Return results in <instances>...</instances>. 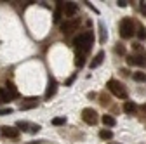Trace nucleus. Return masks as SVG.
Listing matches in <instances>:
<instances>
[{"mask_svg": "<svg viewBox=\"0 0 146 144\" xmlns=\"http://www.w3.org/2000/svg\"><path fill=\"white\" fill-rule=\"evenodd\" d=\"M92 44H94V33L92 31H84L73 40V45L78 50V54H84V56H85V52H89V49L92 47Z\"/></svg>", "mask_w": 146, "mask_h": 144, "instance_id": "obj_1", "label": "nucleus"}, {"mask_svg": "<svg viewBox=\"0 0 146 144\" xmlns=\"http://www.w3.org/2000/svg\"><path fill=\"white\" fill-rule=\"evenodd\" d=\"M108 89H110V92H111L113 96H117V97H120V99H127V97H129L125 85L120 83V82H117V80H110V82H108Z\"/></svg>", "mask_w": 146, "mask_h": 144, "instance_id": "obj_2", "label": "nucleus"}, {"mask_svg": "<svg viewBox=\"0 0 146 144\" xmlns=\"http://www.w3.org/2000/svg\"><path fill=\"white\" fill-rule=\"evenodd\" d=\"M120 37L122 38H131L134 37V23L131 17H123L120 21Z\"/></svg>", "mask_w": 146, "mask_h": 144, "instance_id": "obj_3", "label": "nucleus"}, {"mask_svg": "<svg viewBox=\"0 0 146 144\" xmlns=\"http://www.w3.org/2000/svg\"><path fill=\"white\" fill-rule=\"evenodd\" d=\"M82 120L87 123V125H96L98 123V111L92 110V108H85V110H82Z\"/></svg>", "mask_w": 146, "mask_h": 144, "instance_id": "obj_4", "label": "nucleus"}, {"mask_svg": "<svg viewBox=\"0 0 146 144\" xmlns=\"http://www.w3.org/2000/svg\"><path fill=\"white\" fill-rule=\"evenodd\" d=\"M127 64L131 66H146V54L139 52V54H132V56H127Z\"/></svg>", "mask_w": 146, "mask_h": 144, "instance_id": "obj_5", "label": "nucleus"}, {"mask_svg": "<svg viewBox=\"0 0 146 144\" xmlns=\"http://www.w3.org/2000/svg\"><path fill=\"white\" fill-rule=\"evenodd\" d=\"M78 19H71V21H64V23H61L59 24V30L63 31V33H71V31H75L77 28H78Z\"/></svg>", "mask_w": 146, "mask_h": 144, "instance_id": "obj_6", "label": "nucleus"}, {"mask_svg": "<svg viewBox=\"0 0 146 144\" xmlns=\"http://www.w3.org/2000/svg\"><path fill=\"white\" fill-rule=\"evenodd\" d=\"M58 90V82L54 77H49V83H47V90H45V99H50Z\"/></svg>", "mask_w": 146, "mask_h": 144, "instance_id": "obj_7", "label": "nucleus"}, {"mask_svg": "<svg viewBox=\"0 0 146 144\" xmlns=\"http://www.w3.org/2000/svg\"><path fill=\"white\" fill-rule=\"evenodd\" d=\"M63 9H64V14H66L68 17H73V16L78 12V5H77L75 2H66V4L63 5Z\"/></svg>", "mask_w": 146, "mask_h": 144, "instance_id": "obj_8", "label": "nucleus"}, {"mask_svg": "<svg viewBox=\"0 0 146 144\" xmlns=\"http://www.w3.org/2000/svg\"><path fill=\"white\" fill-rule=\"evenodd\" d=\"M103 61H104V52H103V50H99L96 56L92 57V61H90V69H94V68L101 66V64H103Z\"/></svg>", "mask_w": 146, "mask_h": 144, "instance_id": "obj_9", "label": "nucleus"}, {"mask_svg": "<svg viewBox=\"0 0 146 144\" xmlns=\"http://www.w3.org/2000/svg\"><path fill=\"white\" fill-rule=\"evenodd\" d=\"M36 106H38V99L36 97H30V99H26L19 104L21 110H31V108H36Z\"/></svg>", "mask_w": 146, "mask_h": 144, "instance_id": "obj_10", "label": "nucleus"}, {"mask_svg": "<svg viewBox=\"0 0 146 144\" xmlns=\"http://www.w3.org/2000/svg\"><path fill=\"white\" fill-rule=\"evenodd\" d=\"M2 134L9 139H17L19 137V130L14 129V127H2Z\"/></svg>", "mask_w": 146, "mask_h": 144, "instance_id": "obj_11", "label": "nucleus"}, {"mask_svg": "<svg viewBox=\"0 0 146 144\" xmlns=\"http://www.w3.org/2000/svg\"><path fill=\"white\" fill-rule=\"evenodd\" d=\"M123 111H125L127 115H134V113L137 111V106H136L132 101H125V102H123Z\"/></svg>", "mask_w": 146, "mask_h": 144, "instance_id": "obj_12", "label": "nucleus"}, {"mask_svg": "<svg viewBox=\"0 0 146 144\" xmlns=\"http://www.w3.org/2000/svg\"><path fill=\"white\" fill-rule=\"evenodd\" d=\"M5 90L9 92V96H11L12 99L19 97V92H17V89H16V85H14L12 82H7V83H5Z\"/></svg>", "mask_w": 146, "mask_h": 144, "instance_id": "obj_13", "label": "nucleus"}, {"mask_svg": "<svg viewBox=\"0 0 146 144\" xmlns=\"http://www.w3.org/2000/svg\"><path fill=\"white\" fill-rule=\"evenodd\" d=\"M103 123H104V127H115L117 125V120L111 116V115H103Z\"/></svg>", "mask_w": 146, "mask_h": 144, "instance_id": "obj_14", "label": "nucleus"}, {"mask_svg": "<svg viewBox=\"0 0 146 144\" xmlns=\"http://www.w3.org/2000/svg\"><path fill=\"white\" fill-rule=\"evenodd\" d=\"M99 137H101L103 141H108V139L113 137V132L110 130V129H103V130H99Z\"/></svg>", "mask_w": 146, "mask_h": 144, "instance_id": "obj_15", "label": "nucleus"}, {"mask_svg": "<svg viewBox=\"0 0 146 144\" xmlns=\"http://www.w3.org/2000/svg\"><path fill=\"white\" fill-rule=\"evenodd\" d=\"M61 9H63V2H58V9L54 11V23H59V19H61Z\"/></svg>", "mask_w": 146, "mask_h": 144, "instance_id": "obj_16", "label": "nucleus"}, {"mask_svg": "<svg viewBox=\"0 0 146 144\" xmlns=\"http://www.w3.org/2000/svg\"><path fill=\"white\" fill-rule=\"evenodd\" d=\"M12 97L9 96V92L5 90V89H0V102H7V101H11Z\"/></svg>", "mask_w": 146, "mask_h": 144, "instance_id": "obj_17", "label": "nucleus"}, {"mask_svg": "<svg viewBox=\"0 0 146 144\" xmlns=\"http://www.w3.org/2000/svg\"><path fill=\"white\" fill-rule=\"evenodd\" d=\"M16 127H19V129H17V130H30V123L28 122H23V120H19V122H17L16 123Z\"/></svg>", "mask_w": 146, "mask_h": 144, "instance_id": "obj_18", "label": "nucleus"}, {"mask_svg": "<svg viewBox=\"0 0 146 144\" xmlns=\"http://www.w3.org/2000/svg\"><path fill=\"white\" fill-rule=\"evenodd\" d=\"M99 31H101V38H99V42L104 44L106 38H108V35H106V30H104V24H103V23H99Z\"/></svg>", "mask_w": 146, "mask_h": 144, "instance_id": "obj_19", "label": "nucleus"}, {"mask_svg": "<svg viewBox=\"0 0 146 144\" xmlns=\"http://www.w3.org/2000/svg\"><path fill=\"white\" fill-rule=\"evenodd\" d=\"M75 64H77L78 68H82V66L85 64V56H84V54H77V57H75Z\"/></svg>", "mask_w": 146, "mask_h": 144, "instance_id": "obj_20", "label": "nucleus"}, {"mask_svg": "<svg viewBox=\"0 0 146 144\" xmlns=\"http://www.w3.org/2000/svg\"><path fill=\"white\" fill-rule=\"evenodd\" d=\"M64 123H66V118H64V116L52 118V125H56V127H59V125H64Z\"/></svg>", "mask_w": 146, "mask_h": 144, "instance_id": "obj_21", "label": "nucleus"}, {"mask_svg": "<svg viewBox=\"0 0 146 144\" xmlns=\"http://www.w3.org/2000/svg\"><path fill=\"white\" fill-rule=\"evenodd\" d=\"M132 77H134L136 82H146V75L143 73V71H137V73H134Z\"/></svg>", "mask_w": 146, "mask_h": 144, "instance_id": "obj_22", "label": "nucleus"}, {"mask_svg": "<svg viewBox=\"0 0 146 144\" xmlns=\"http://www.w3.org/2000/svg\"><path fill=\"white\" fill-rule=\"evenodd\" d=\"M137 37H139V40H144L146 38V30L143 26H137Z\"/></svg>", "mask_w": 146, "mask_h": 144, "instance_id": "obj_23", "label": "nucleus"}, {"mask_svg": "<svg viewBox=\"0 0 146 144\" xmlns=\"http://www.w3.org/2000/svg\"><path fill=\"white\" fill-rule=\"evenodd\" d=\"M40 130V125H36V123H30V130L28 132H31V134H36Z\"/></svg>", "mask_w": 146, "mask_h": 144, "instance_id": "obj_24", "label": "nucleus"}, {"mask_svg": "<svg viewBox=\"0 0 146 144\" xmlns=\"http://www.w3.org/2000/svg\"><path fill=\"white\" fill-rule=\"evenodd\" d=\"M115 52H117V54H120V56H125V47L118 44V45L115 47Z\"/></svg>", "mask_w": 146, "mask_h": 144, "instance_id": "obj_25", "label": "nucleus"}, {"mask_svg": "<svg viewBox=\"0 0 146 144\" xmlns=\"http://www.w3.org/2000/svg\"><path fill=\"white\" fill-rule=\"evenodd\" d=\"M12 113V108H4V110H0V116H5V115H11Z\"/></svg>", "mask_w": 146, "mask_h": 144, "instance_id": "obj_26", "label": "nucleus"}, {"mask_svg": "<svg viewBox=\"0 0 146 144\" xmlns=\"http://www.w3.org/2000/svg\"><path fill=\"white\" fill-rule=\"evenodd\" d=\"M139 11H141V14L146 17V4H144V2H139Z\"/></svg>", "mask_w": 146, "mask_h": 144, "instance_id": "obj_27", "label": "nucleus"}, {"mask_svg": "<svg viewBox=\"0 0 146 144\" xmlns=\"http://www.w3.org/2000/svg\"><path fill=\"white\" fill-rule=\"evenodd\" d=\"M75 78H77V75H71V77H70V78L66 80V85H71L73 82H75Z\"/></svg>", "mask_w": 146, "mask_h": 144, "instance_id": "obj_28", "label": "nucleus"}, {"mask_svg": "<svg viewBox=\"0 0 146 144\" xmlns=\"http://www.w3.org/2000/svg\"><path fill=\"white\" fill-rule=\"evenodd\" d=\"M118 7H127V4H129V2H127V0H118Z\"/></svg>", "mask_w": 146, "mask_h": 144, "instance_id": "obj_29", "label": "nucleus"}, {"mask_svg": "<svg viewBox=\"0 0 146 144\" xmlns=\"http://www.w3.org/2000/svg\"><path fill=\"white\" fill-rule=\"evenodd\" d=\"M141 110H143V111L146 113V104H143V106H141Z\"/></svg>", "mask_w": 146, "mask_h": 144, "instance_id": "obj_30", "label": "nucleus"}]
</instances>
